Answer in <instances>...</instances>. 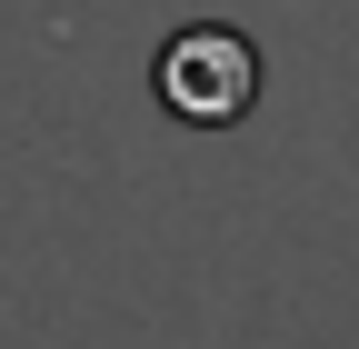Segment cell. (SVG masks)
Masks as SVG:
<instances>
[{"label":"cell","instance_id":"6da1fadb","mask_svg":"<svg viewBox=\"0 0 359 349\" xmlns=\"http://www.w3.org/2000/svg\"><path fill=\"white\" fill-rule=\"evenodd\" d=\"M150 90L170 120H190V130H230L250 120L259 100V40L230 30V20H180L160 40V60H150Z\"/></svg>","mask_w":359,"mask_h":349}]
</instances>
